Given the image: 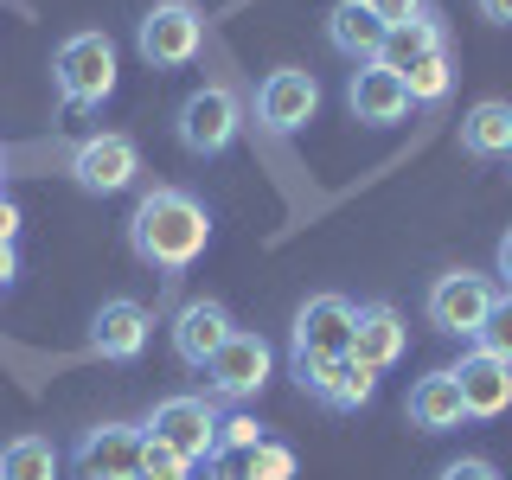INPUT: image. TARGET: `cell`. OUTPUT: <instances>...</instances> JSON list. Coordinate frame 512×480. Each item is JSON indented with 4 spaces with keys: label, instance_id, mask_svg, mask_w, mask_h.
<instances>
[{
    "label": "cell",
    "instance_id": "cell-1",
    "mask_svg": "<svg viewBox=\"0 0 512 480\" xmlns=\"http://www.w3.org/2000/svg\"><path fill=\"white\" fill-rule=\"evenodd\" d=\"M205 244H212V212L186 186H148L135 199V212H128V250H135V263L167 276V282L186 276L205 256Z\"/></svg>",
    "mask_w": 512,
    "mask_h": 480
},
{
    "label": "cell",
    "instance_id": "cell-2",
    "mask_svg": "<svg viewBox=\"0 0 512 480\" xmlns=\"http://www.w3.org/2000/svg\"><path fill=\"white\" fill-rule=\"evenodd\" d=\"M52 90L64 109L90 116L116 96V39L109 32H71L52 52Z\"/></svg>",
    "mask_w": 512,
    "mask_h": 480
},
{
    "label": "cell",
    "instance_id": "cell-3",
    "mask_svg": "<svg viewBox=\"0 0 512 480\" xmlns=\"http://www.w3.org/2000/svg\"><path fill=\"white\" fill-rule=\"evenodd\" d=\"M218 423H224V416H218L212 397H199V391H173V397H160V404L148 410L141 436L160 442V448H173L186 468H205V461H212V448H218Z\"/></svg>",
    "mask_w": 512,
    "mask_h": 480
},
{
    "label": "cell",
    "instance_id": "cell-4",
    "mask_svg": "<svg viewBox=\"0 0 512 480\" xmlns=\"http://www.w3.org/2000/svg\"><path fill=\"white\" fill-rule=\"evenodd\" d=\"M173 135H180V148L192 160H218L231 154V141L244 135V103H237L231 84H205L192 90L180 103V116H173Z\"/></svg>",
    "mask_w": 512,
    "mask_h": 480
},
{
    "label": "cell",
    "instance_id": "cell-5",
    "mask_svg": "<svg viewBox=\"0 0 512 480\" xmlns=\"http://www.w3.org/2000/svg\"><path fill=\"white\" fill-rule=\"evenodd\" d=\"M64 173H71L90 199H116V192H128L141 180V148H135V135H122V128H96V135H84L71 154H64Z\"/></svg>",
    "mask_w": 512,
    "mask_h": 480
},
{
    "label": "cell",
    "instance_id": "cell-6",
    "mask_svg": "<svg viewBox=\"0 0 512 480\" xmlns=\"http://www.w3.org/2000/svg\"><path fill=\"white\" fill-rule=\"evenodd\" d=\"M135 52L148 58L154 71H186V64L205 52V20L186 7V0H160V7L141 13V26H135Z\"/></svg>",
    "mask_w": 512,
    "mask_h": 480
},
{
    "label": "cell",
    "instance_id": "cell-7",
    "mask_svg": "<svg viewBox=\"0 0 512 480\" xmlns=\"http://www.w3.org/2000/svg\"><path fill=\"white\" fill-rule=\"evenodd\" d=\"M493 301H500V288H493V276H480V269H448V276H436V282H429V295H423V314H429V327H436V333L474 340Z\"/></svg>",
    "mask_w": 512,
    "mask_h": 480
},
{
    "label": "cell",
    "instance_id": "cell-8",
    "mask_svg": "<svg viewBox=\"0 0 512 480\" xmlns=\"http://www.w3.org/2000/svg\"><path fill=\"white\" fill-rule=\"evenodd\" d=\"M269 372H276V352H269V340L237 327L231 340L218 346V359L205 365V391L224 397V404H250V397L269 384Z\"/></svg>",
    "mask_w": 512,
    "mask_h": 480
},
{
    "label": "cell",
    "instance_id": "cell-9",
    "mask_svg": "<svg viewBox=\"0 0 512 480\" xmlns=\"http://www.w3.org/2000/svg\"><path fill=\"white\" fill-rule=\"evenodd\" d=\"M352 301L346 295H308L295 308V327H288V346L295 359H346L352 352Z\"/></svg>",
    "mask_w": 512,
    "mask_h": 480
},
{
    "label": "cell",
    "instance_id": "cell-10",
    "mask_svg": "<svg viewBox=\"0 0 512 480\" xmlns=\"http://www.w3.org/2000/svg\"><path fill=\"white\" fill-rule=\"evenodd\" d=\"M295 384L314 397L320 410H340V416H352V410H365L378 397V372H365L359 359H295Z\"/></svg>",
    "mask_w": 512,
    "mask_h": 480
},
{
    "label": "cell",
    "instance_id": "cell-11",
    "mask_svg": "<svg viewBox=\"0 0 512 480\" xmlns=\"http://www.w3.org/2000/svg\"><path fill=\"white\" fill-rule=\"evenodd\" d=\"M77 480H141V423H96L71 448Z\"/></svg>",
    "mask_w": 512,
    "mask_h": 480
},
{
    "label": "cell",
    "instance_id": "cell-12",
    "mask_svg": "<svg viewBox=\"0 0 512 480\" xmlns=\"http://www.w3.org/2000/svg\"><path fill=\"white\" fill-rule=\"evenodd\" d=\"M314 116H320L314 71H269L263 84H256V122H263L269 135H301Z\"/></svg>",
    "mask_w": 512,
    "mask_h": 480
},
{
    "label": "cell",
    "instance_id": "cell-13",
    "mask_svg": "<svg viewBox=\"0 0 512 480\" xmlns=\"http://www.w3.org/2000/svg\"><path fill=\"white\" fill-rule=\"evenodd\" d=\"M148 340H154V314L128 295L103 301V308L90 314V352L103 365H135L141 352H148Z\"/></svg>",
    "mask_w": 512,
    "mask_h": 480
},
{
    "label": "cell",
    "instance_id": "cell-14",
    "mask_svg": "<svg viewBox=\"0 0 512 480\" xmlns=\"http://www.w3.org/2000/svg\"><path fill=\"white\" fill-rule=\"evenodd\" d=\"M173 359L186 365V372H205V365L218 359V346L237 333V320H231V308L224 301H212V295H199V301H186L180 314H173Z\"/></svg>",
    "mask_w": 512,
    "mask_h": 480
},
{
    "label": "cell",
    "instance_id": "cell-15",
    "mask_svg": "<svg viewBox=\"0 0 512 480\" xmlns=\"http://www.w3.org/2000/svg\"><path fill=\"white\" fill-rule=\"evenodd\" d=\"M346 109H352V122H365V128H397V122H410L416 103H410V90H404L397 71H384V64H352Z\"/></svg>",
    "mask_w": 512,
    "mask_h": 480
},
{
    "label": "cell",
    "instance_id": "cell-16",
    "mask_svg": "<svg viewBox=\"0 0 512 480\" xmlns=\"http://www.w3.org/2000/svg\"><path fill=\"white\" fill-rule=\"evenodd\" d=\"M448 372H455V391H461V404H468V423H493V416L512 410V365L506 359L468 346L461 365H448Z\"/></svg>",
    "mask_w": 512,
    "mask_h": 480
},
{
    "label": "cell",
    "instance_id": "cell-17",
    "mask_svg": "<svg viewBox=\"0 0 512 480\" xmlns=\"http://www.w3.org/2000/svg\"><path fill=\"white\" fill-rule=\"evenodd\" d=\"M404 352H410L404 314H397L391 301H359V314H352V359H359L365 372H391Z\"/></svg>",
    "mask_w": 512,
    "mask_h": 480
},
{
    "label": "cell",
    "instance_id": "cell-18",
    "mask_svg": "<svg viewBox=\"0 0 512 480\" xmlns=\"http://www.w3.org/2000/svg\"><path fill=\"white\" fill-rule=\"evenodd\" d=\"M404 416H410V429H423V436H448V429H461L468 423V404H461V391H455V372H423L410 384V397H404Z\"/></svg>",
    "mask_w": 512,
    "mask_h": 480
},
{
    "label": "cell",
    "instance_id": "cell-19",
    "mask_svg": "<svg viewBox=\"0 0 512 480\" xmlns=\"http://www.w3.org/2000/svg\"><path fill=\"white\" fill-rule=\"evenodd\" d=\"M384 26L365 0H333L327 7V45L340 58H352V64H378V52H384Z\"/></svg>",
    "mask_w": 512,
    "mask_h": 480
},
{
    "label": "cell",
    "instance_id": "cell-20",
    "mask_svg": "<svg viewBox=\"0 0 512 480\" xmlns=\"http://www.w3.org/2000/svg\"><path fill=\"white\" fill-rule=\"evenodd\" d=\"M461 154L468 160H512V103L487 96L461 116Z\"/></svg>",
    "mask_w": 512,
    "mask_h": 480
},
{
    "label": "cell",
    "instance_id": "cell-21",
    "mask_svg": "<svg viewBox=\"0 0 512 480\" xmlns=\"http://www.w3.org/2000/svg\"><path fill=\"white\" fill-rule=\"evenodd\" d=\"M58 448L39 429H20V436L0 442V480H58Z\"/></svg>",
    "mask_w": 512,
    "mask_h": 480
},
{
    "label": "cell",
    "instance_id": "cell-22",
    "mask_svg": "<svg viewBox=\"0 0 512 480\" xmlns=\"http://www.w3.org/2000/svg\"><path fill=\"white\" fill-rule=\"evenodd\" d=\"M404 77V90H410V103L416 109H429V103H442L448 90H455V45H436V52H423L410 64V71H397Z\"/></svg>",
    "mask_w": 512,
    "mask_h": 480
},
{
    "label": "cell",
    "instance_id": "cell-23",
    "mask_svg": "<svg viewBox=\"0 0 512 480\" xmlns=\"http://www.w3.org/2000/svg\"><path fill=\"white\" fill-rule=\"evenodd\" d=\"M436 45H448V32H442V20H410V26H391L384 32V52H378V64L384 71H410L423 52H436Z\"/></svg>",
    "mask_w": 512,
    "mask_h": 480
},
{
    "label": "cell",
    "instance_id": "cell-24",
    "mask_svg": "<svg viewBox=\"0 0 512 480\" xmlns=\"http://www.w3.org/2000/svg\"><path fill=\"white\" fill-rule=\"evenodd\" d=\"M474 346L512 365V295H500V301L487 308V320H480V333H474Z\"/></svg>",
    "mask_w": 512,
    "mask_h": 480
},
{
    "label": "cell",
    "instance_id": "cell-25",
    "mask_svg": "<svg viewBox=\"0 0 512 480\" xmlns=\"http://www.w3.org/2000/svg\"><path fill=\"white\" fill-rule=\"evenodd\" d=\"M205 480H256V448H212V461H205Z\"/></svg>",
    "mask_w": 512,
    "mask_h": 480
},
{
    "label": "cell",
    "instance_id": "cell-26",
    "mask_svg": "<svg viewBox=\"0 0 512 480\" xmlns=\"http://www.w3.org/2000/svg\"><path fill=\"white\" fill-rule=\"evenodd\" d=\"M256 480H295V448H288V442H263V448H256Z\"/></svg>",
    "mask_w": 512,
    "mask_h": 480
},
{
    "label": "cell",
    "instance_id": "cell-27",
    "mask_svg": "<svg viewBox=\"0 0 512 480\" xmlns=\"http://www.w3.org/2000/svg\"><path fill=\"white\" fill-rule=\"evenodd\" d=\"M365 7L378 13L384 26H410V20H436V7L429 0H365Z\"/></svg>",
    "mask_w": 512,
    "mask_h": 480
},
{
    "label": "cell",
    "instance_id": "cell-28",
    "mask_svg": "<svg viewBox=\"0 0 512 480\" xmlns=\"http://www.w3.org/2000/svg\"><path fill=\"white\" fill-rule=\"evenodd\" d=\"M218 442L224 448H263L269 436H263V423H256V416H224V423H218Z\"/></svg>",
    "mask_w": 512,
    "mask_h": 480
},
{
    "label": "cell",
    "instance_id": "cell-29",
    "mask_svg": "<svg viewBox=\"0 0 512 480\" xmlns=\"http://www.w3.org/2000/svg\"><path fill=\"white\" fill-rule=\"evenodd\" d=\"M436 480H506V474L493 468L487 455H461V461H448V468H442Z\"/></svg>",
    "mask_w": 512,
    "mask_h": 480
},
{
    "label": "cell",
    "instance_id": "cell-30",
    "mask_svg": "<svg viewBox=\"0 0 512 480\" xmlns=\"http://www.w3.org/2000/svg\"><path fill=\"white\" fill-rule=\"evenodd\" d=\"M20 224H26V212L0 192V244H20Z\"/></svg>",
    "mask_w": 512,
    "mask_h": 480
},
{
    "label": "cell",
    "instance_id": "cell-31",
    "mask_svg": "<svg viewBox=\"0 0 512 480\" xmlns=\"http://www.w3.org/2000/svg\"><path fill=\"white\" fill-rule=\"evenodd\" d=\"M493 276L506 282V295H512V224L500 231V250H493Z\"/></svg>",
    "mask_w": 512,
    "mask_h": 480
},
{
    "label": "cell",
    "instance_id": "cell-32",
    "mask_svg": "<svg viewBox=\"0 0 512 480\" xmlns=\"http://www.w3.org/2000/svg\"><path fill=\"white\" fill-rule=\"evenodd\" d=\"M474 13L487 26H512V0H474Z\"/></svg>",
    "mask_w": 512,
    "mask_h": 480
},
{
    "label": "cell",
    "instance_id": "cell-33",
    "mask_svg": "<svg viewBox=\"0 0 512 480\" xmlns=\"http://www.w3.org/2000/svg\"><path fill=\"white\" fill-rule=\"evenodd\" d=\"M13 276H20V256H13V244H0V295L13 288Z\"/></svg>",
    "mask_w": 512,
    "mask_h": 480
},
{
    "label": "cell",
    "instance_id": "cell-34",
    "mask_svg": "<svg viewBox=\"0 0 512 480\" xmlns=\"http://www.w3.org/2000/svg\"><path fill=\"white\" fill-rule=\"evenodd\" d=\"M141 480H199V468H173V474H141Z\"/></svg>",
    "mask_w": 512,
    "mask_h": 480
},
{
    "label": "cell",
    "instance_id": "cell-35",
    "mask_svg": "<svg viewBox=\"0 0 512 480\" xmlns=\"http://www.w3.org/2000/svg\"><path fill=\"white\" fill-rule=\"evenodd\" d=\"M0 173H7V154H0Z\"/></svg>",
    "mask_w": 512,
    "mask_h": 480
}]
</instances>
